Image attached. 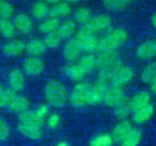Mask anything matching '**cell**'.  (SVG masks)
<instances>
[{"mask_svg": "<svg viewBox=\"0 0 156 146\" xmlns=\"http://www.w3.org/2000/svg\"><path fill=\"white\" fill-rule=\"evenodd\" d=\"M97 57V68L99 69V78L110 82L111 78L115 71L123 65L117 50L99 51Z\"/></svg>", "mask_w": 156, "mask_h": 146, "instance_id": "1", "label": "cell"}, {"mask_svg": "<svg viewBox=\"0 0 156 146\" xmlns=\"http://www.w3.org/2000/svg\"><path fill=\"white\" fill-rule=\"evenodd\" d=\"M44 96L48 104L54 108H62L69 101L67 88L57 80H50L47 82L44 88Z\"/></svg>", "mask_w": 156, "mask_h": 146, "instance_id": "2", "label": "cell"}, {"mask_svg": "<svg viewBox=\"0 0 156 146\" xmlns=\"http://www.w3.org/2000/svg\"><path fill=\"white\" fill-rule=\"evenodd\" d=\"M128 39V32L122 27H114L108 29L107 34L99 39V51L117 50Z\"/></svg>", "mask_w": 156, "mask_h": 146, "instance_id": "3", "label": "cell"}, {"mask_svg": "<svg viewBox=\"0 0 156 146\" xmlns=\"http://www.w3.org/2000/svg\"><path fill=\"white\" fill-rule=\"evenodd\" d=\"M79 43L83 53H95L98 52L99 39L95 33H93L86 25L78 28L75 36L73 37Z\"/></svg>", "mask_w": 156, "mask_h": 146, "instance_id": "4", "label": "cell"}, {"mask_svg": "<svg viewBox=\"0 0 156 146\" xmlns=\"http://www.w3.org/2000/svg\"><path fill=\"white\" fill-rule=\"evenodd\" d=\"M110 86V82L101 78H97L93 84L90 85V88L86 94L87 105H97L102 102L105 91Z\"/></svg>", "mask_w": 156, "mask_h": 146, "instance_id": "5", "label": "cell"}, {"mask_svg": "<svg viewBox=\"0 0 156 146\" xmlns=\"http://www.w3.org/2000/svg\"><path fill=\"white\" fill-rule=\"evenodd\" d=\"M18 132L26 138L33 141L39 140L43 134V124L27 120H18Z\"/></svg>", "mask_w": 156, "mask_h": 146, "instance_id": "6", "label": "cell"}, {"mask_svg": "<svg viewBox=\"0 0 156 146\" xmlns=\"http://www.w3.org/2000/svg\"><path fill=\"white\" fill-rule=\"evenodd\" d=\"M90 83L87 81H79L75 84L72 91L69 94V101L75 108H82L87 105L86 94L90 88Z\"/></svg>", "mask_w": 156, "mask_h": 146, "instance_id": "7", "label": "cell"}, {"mask_svg": "<svg viewBox=\"0 0 156 146\" xmlns=\"http://www.w3.org/2000/svg\"><path fill=\"white\" fill-rule=\"evenodd\" d=\"M126 101H127V99H126V95H125V91L123 88L115 87L112 85H110L107 91H105L103 101H102V102L107 107L113 108V109L117 108L118 106H120L121 104Z\"/></svg>", "mask_w": 156, "mask_h": 146, "instance_id": "8", "label": "cell"}, {"mask_svg": "<svg viewBox=\"0 0 156 146\" xmlns=\"http://www.w3.org/2000/svg\"><path fill=\"white\" fill-rule=\"evenodd\" d=\"M134 75V70L131 66L122 65L111 78L110 85L123 88L133 80Z\"/></svg>", "mask_w": 156, "mask_h": 146, "instance_id": "9", "label": "cell"}, {"mask_svg": "<svg viewBox=\"0 0 156 146\" xmlns=\"http://www.w3.org/2000/svg\"><path fill=\"white\" fill-rule=\"evenodd\" d=\"M45 69V64L40 57H30L25 59L22 64V70L27 76L37 77Z\"/></svg>", "mask_w": 156, "mask_h": 146, "instance_id": "10", "label": "cell"}, {"mask_svg": "<svg viewBox=\"0 0 156 146\" xmlns=\"http://www.w3.org/2000/svg\"><path fill=\"white\" fill-rule=\"evenodd\" d=\"M82 53L78 41L74 37L68 39L62 48V56L68 63L77 62Z\"/></svg>", "mask_w": 156, "mask_h": 146, "instance_id": "11", "label": "cell"}, {"mask_svg": "<svg viewBox=\"0 0 156 146\" xmlns=\"http://www.w3.org/2000/svg\"><path fill=\"white\" fill-rule=\"evenodd\" d=\"M8 88L14 92L17 93L22 91L26 87V74L22 69H14L7 76Z\"/></svg>", "mask_w": 156, "mask_h": 146, "instance_id": "12", "label": "cell"}, {"mask_svg": "<svg viewBox=\"0 0 156 146\" xmlns=\"http://www.w3.org/2000/svg\"><path fill=\"white\" fill-rule=\"evenodd\" d=\"M13 23L16 32L22 35H28L34 30V22L32 17L26 13H19L13 18Z\"/></svg>", "mask_w": 156, "mask_h": 146, "instance_id": "13", "label": "cell"}, {"mask_svg": "<svg viewBox=\"0 0 156 146\" xmlns=\"http://www.w3.org/2000/svg\"><path fill=\"white\" fill-rule=\"evenodd\" d=\"M26 42L22 39L11 38L2 46V52L8 58H16L25 52Z\"/></svg>", "mask_w": 156, "mask_h": 146, "instance_id": "14", "label": "cell"}, {"mask_svg": "<svg viewBox=\"0 0 156 146\" xmlns=\"http://www.w3.org/2000/svg\"><path fill=\"white\" fill-rule=\"evenodd\" d=\"M112 17L107 15V14H100L97 16H92L90 21L86 24V26L93 32V33H98L101 31L108 30L112 27Z\"/></svg>", "mask_w": 156, "mask_h": 146, "instance_id": "15", "label": "cell"}, {"mask_svg": "<svg viewBox=\"0 0 156 146\" xmlns=\"http://www.w3.org/2000/svg\"><path fill=\"white\" fill-rule=\"evenodd\" d=\"M135 55L141 60H151L156 58V39L141 43L135 50Z\"/></svg>", "mask_w": 156, "mask_h": 146, "instance_id": "16", "label": "cell"}, {"mask_svg": "<svg viewBox=\"0 0 156 146\" xmlns=\"http://www.w3.org/2000/svg\"><path fill=\"white\" fill-rule=\"evenodd\" d=\"M154 106L152 103H149L132 112L133 121L136 124H144L152 119L154 114Z\"/></svg>", "mask_w": 156, "mask_h": 146, "instance_id": "17", "label": "cell"}, {"mask_svg": "<svg viewBox=\"0 0 156 146\" xmlns=\"http://www.w3.org/2000/svg\"><path fill=\"white\" fill-rule=\"evenodd\" d=\"M133 128V124L127 119L120 121L113 127L112 132V136L113 138V141L115 143L120 144L129 134V133L132 131Z\"/></svg>", "mask_w": 156, "mask_h": 146, "instance_id": "18", "label": "cell"}, {"mask_svg": "<svg viewBox=\"0 0 156 146\" xmlns=\"http://www.w3.org/2000/svg\"><path fill=\"white\" fill-rule=\"evenodd\" d=\"M77 30H78V24L74 21V19L67 18L59 24L57 31L62 39L68 40L75 36Z\"/></svg>", "mask_w": 156, "mask_h": 146, "instance_id": "19", "label": "cell"}, {"mask_svg": "<svg viewBox=\"0 0 156 146\" xmlns=\"http://www.w3.org/2000/svg\"><path fill=\"white\" fill-rule=\"evenodd\" d=\"M47 47L43 39L33 38L26 42L25 52L30 57H40L46 52Z\"/></svg>", "mask_w": 156, "mask_h": 146, "instance_id": "20", "label": "cell"}, {"mask_svg": "<svg viewBox=\"0 0 156 146\" xmlns=\"http://www.w3.org/2000/svg\"><path fill=\"white\" fill-rule=\"evenodd\" d=\"M149 103H151V94L148 91H139L128 101L132 112Z\"/></svg>", "mask_w": 156, "mask_h": 146, "instance_id": "21", "label": "cell"}, {"mask_svg": "<svg viewBox=\"0 0 156 146\" xmlns=\"http://www.w3.org/2000/svg\"><path fill=\"white\" fill-rule=\"evenodd\" d=\"M7 109L11 112L20 114L29 109V101L25 96L16 94L8 104Z\"/></svg>", "mask_w": 156, "mask_h": 146, "instance_id": "22", "label": "cell"}, {"mask_svg": "<svg viewBox=\"0 0 156 146\" xmlns=\"http://www.w3.org/2000/svg\"><path fill=\"white\" fill-rule=\"evenodd\" d=\"M72 12L70 4L61 1L58 4L52 5L49 10V16L55 17L57 19L67 18Z\"/></svg>", "mask_w": 156, "mask_h": 146, "instance_id": "23", "label": "cell"}, {"mask_svg": "<svg viewBox=\"0 0 156 146\" xmlns=\"http://www.w3.org/2000/svg\"><path fill=\"white\" fill-rule=\"evenodd\" d=\"M77 63L87 75L97 68V57L93 53H84L78 59Z\"/></svg>", "mask_w": 156, "mask_h": 146, "instance_id": "24", "label": "cell"}, {"mask_svg": "<svg viewBox=\"0 0 156 146\" xmlns=\"http://www.w3.org/2000/svg\"><path fill=\"white\" fill-rule=\"evenodd\" d=\"M64 74L67 78L76 82L83 80L84 77L86 76V73L81 69L77 62L68 63L64 67Z\"/></svg>", "mask_w": 156, "mask_h": 146, "instance_id": "25", "label": "cell"}, {"mask_svg": "<svg viewBox=\"0 0 156 146\" xmlns=\"http://www.w3.org/2000/svg\"><path fill=\"white\" fill-rule=\"evenodd\" d=\"M49 10L50 6L48 3H46L44 0H39L36 2L32 8H31V14L32 16L37 20H43L49 16Z\"/></svg>", "mask_w": 156, "mask_h": 146, "instance_id": "26", "label": "cell"}, {"mask_svg": "<svg viewBox=\"0 0 156 146\" xmlns=\"http://www.w3.org/2000/svg\"><path fill=\"white\" fill-rule=\"evenodd\" d=\"M16 34V29L10 18H0V35L6 39L14 38Z\"/></svg>", "mask_w": 156, "mask_h": 146, "instance_id": "27", "label": "cell"}, {"mask_svg": "<svg viewBox=\"0 0 156 146\" xmlns=\"http://www.w3.org/2000/svg\"><path fill=\"white\" fill-rule=\"evenodd\" d=\"M60 24L59 19H57L52 16H48L47 18L40 21L38 25V30L42 34H48L54 31H57Z\"/></svg>", "mask_w": 156, "mask_h": 146, "instance_id": "28", "label": "cell"}, {"mask_svg": "<svg viewBox=\"0 0 156 146\" xmlns=\"http://www.w3.org/2000/svg\"><path fill=\"white\" fill-rule=\"evenodd\" d=\"M92 13L90 11V8L82 6V7H79L78 9L75 10L74 14H73V19L74 21L80 25V26H84L86 24H88L90 19L92 18Z\"/></svg>", "mask_w": 156, "mask_h": 146, "instance_id": "29", "label": "cell"}, {"mask_svg": "<svg viewBox=\"0 0 156 146\" xmlns=\"http://www.w3.org/2000/svg\"><path fill=\"white\" fill-rule=\"evenodd\" d=\"M142 132L139 128L133 127L129 134L120 143V146H138L142 141Z\"/></svg>", "mask_w": 156, "mask_h": 146, "instance_id": "30", "label": "cell"}, {"mask_svg": "<svg viewBox=\"0 0 156 146\" xmlns=\"http://www.w3.org/2000/svg\"><path fill=\"white\" fill-rule=\"evenodd\" d=\"M143 82L149 84L156 77V60L148 62L142 69L140 74Z\"/></svg>", "mask_w": 156, "mask_h": 146, "instance_id": "31", "label": "cell"}, {"mask_svg": "<svg viewBox=\"0 0 156 146\" xmlns=\"http://www.w3.org/2000/svg\"><path fill=\"white\" fill-rule=\"evenodd\" d=\"M62 38L59 36V34L58 33V31H54L48 34H46L44 37V43L47 47V48H50V49H55L58 48L62 42Z\"/></svg>", "mask_w": 156, "mask_h": 146, "instance_id": "32", "label": "cell"}, {"mask_svg": "<svg viewBox=\"0 0 156 146\" xmlns=\"http://www.w3.org/2000/svg\"><path fill=\"white\" fill-rule=\"evenodd\" d=\"M132 0H102L103 5L110 11H122L128 6Z\"/></svg>", "mask_w": 156, "mask_h": 146, "instance_id": "33", "label": "cell"}, {"mask_svg": "<svg viewBox=\"0 0 156 146\" xmlns=\"http://www.w3.org/2000/svg\"><path fill=\"white\" fill-rule=\"evenodd\" d=\"M114 144L112 134H101L90 141V146H112Z\"/></svg>", "mask_w": 156, "mask_h": 146, "instance_id": "34", "label": "cell"}, {"mask_svg": "<svg viewBox=\"0 0 156 146\" xmlns=\"http://www.w3.org/2000/svg\"><path fill=\"white\" fill-rule=\"evenodd\" d=\"M14 6L7 0H0V18H11L14 16Z\"/></svg>", "mask_w": 156, "mask_h": 146, "instance_id": "35", "label": "cell"}, {"mask_svg": "<svg viewBox=\"0 0 156 146\" xmlns=\"http://www.w3.org/2000/svg\"><path fill=\"white\" fill-rule=\"evenodd\" d=\"M115 112H114V114L116 116V118L119 120V121H122V120H126L131 114H132V110L128 104V101L122 104H121L120 106H118L117 108L114 109Z\"/></svg>", "mask_w": 156, "mask_h": 146, "instance_id": "36", "label": "cell"}, {"mask_svg": "<svg viewBox=\"0 0 156 146\" xmlns=\"http://www.w3.org/2000/svg\"><path fill=\"white\" fill-rule=\"evenodd\" d=\"M45 123H46V125L47 127L51 130V131H55L57 130L59 125H60V123H61V117L58 113L57 112H53V113H50L47 116L46 120H45Z\"/></svg>", "mask_w": 156, "mask_h": 146, "instance_id": "37", "label": "cell"}, {"mask_svg": "<svg viewBox=\"0 0 156 146\" xmlns=\"http://www.w3.org/2000/svg\"><path fill=\"white\" fill-rule=\"evenodd\" d=\"M16 93L14 92L12 90L5 89L4 88L1 91H0V109L2 108H7L8 104L10 103V101H12V99L14 98V96Z\"/></svg>", "mask_w": 156, "mask_h": 146, "instance_id": "38", "label": "cell"}, {"mask_svg": "<svg viewBox=\"0 0 156 146\" xmlns=\"http://www.w3.org/2000/svg\"><path fill=\"white\" fill-rule=\"evenodd\" d=\"M10 126L3 119L0 118V142L5 141L10 135Z\"/></svg>", "mask_w": 156, "mask_h": 146, "instance_id": "39", "label": "cell"}, {"mask_svg": "<svg viewBox=\"0 0 156 146\" xmlns=\"http://www.w3.org/2000/svg\"><path fill=\"white\" fill-rule=\"evenodd\" d=\"M150 85V90H151V92L154 93V95H156V77L149 83Z\"/></svg>", "mask_w": 156, "mask_h": 146, "instance_id": "40", "label": "cell"}, {"mask_svg": "<svg viewBox=\"0 0 156 146\" xmlns=\"http://www.w3.org/2000/svg\"><path fill=\"white\" fill-rule=\"evenodd\" d=\"M151 23H152V25H153V27L156 28V13H154L153 16H152V17H151Z\"/></svg>", "mask_w": 156, "mask_h": 146, "instance_id": "41", "label": "cell"}, {"mask_svg": "<svg viewBox=\"0 0 156 146\" xmlns=\"http://www.w3.org/2000/svg\"><path fill=\"white\" fill-rule=\"evenodd\" d=\"M46 3H48V5H55V4H58V3H59V2H61L62 0H44Z\"/></svg>", "mask_w": 156, "mask_h": 146, "instance_id": "42", "label": "cell"}, {"mask_svg": "<svg viewBox=\"0 0 156 146\" xmlns=\"http://www.w3.org/2000/svg\"><path fill=\"white\" fill-rule=\"evenodd\" d=\"M56 146H69V144L66 141H61V142L58 143V144Z\"/></svg>", "mask_w": 156, "mask_h": 146, "instance_id": "43", "label": "cell"}, {"mask_svg": "<svg viewBox=\"0 0 156 146\" xmlns=\"http://www.w3.org/2000/svg\"><path fill=\"white\" fill-rule=\"evenodd\" d=\"M62 1H64V2H66V3H68V4H75V3H77V2H79L80 0H62Z\"/></svg>", "mask_w": 156, "mask_h": 146, "instance_id": "44", "label": "cell"}, {"mask_svg": "<svg viewBox=\"0 0 156 146\" xmlns=\"http://www.w3.org/2000/svg\"><path fill=\"white\" fill-rule=\"evenodd\" d=\"M132 1H133V0H132Z\"/></svg>", "mask_w": 156, "mask_h": 146, "instance_id": "45", "label": "cell"}]
</instances>
